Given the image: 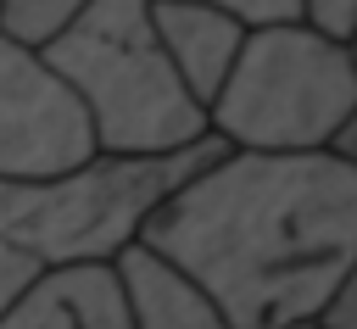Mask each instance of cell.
Masks as SVG:
<instances>
[{
  "label": "cell",
  "instance_id": "cell-1",
  "mask_svg": "<svg viewBox=\"0 0 357 329\" xmlns=\"http://www.w3.org/2000/svg\"><path fill=\"white\" fill-rule=\"evenodd\" d=\"M184 268L229 329H312L357 257V162L223 145L134 229Z\"/></svg>",
  "mask_w": 357,
  "mask_h": 329
},
{
  "label": "cell",
  "instance_id": "cell-2",
  "mask_svg": "<svg viewBox=\"0 0 357 329\" xmlns=\"http://www.w3.org/2000/svg\"><path fill=\"white\" fill-rule=\"evenodd\" d=\"M39 56L84 100L100 156H167L212 134L151 28V0H84Z\"/></svg>",
  "mask_w": 357,
  "mask_h": 329
},
{
  "label": "cell",
  "instance_id": "cell-3",
  "mask_svg": "<svg viewBox=\"0 0 357 329\" xmlns=\"http://www.w3.org/2000/svg\"><path fill=\"white\" fill-rule=\"evenodd\" d=\"M351 106V45H335L290 17L245 28L218 95L206 100V128L234 151H324Z\"/></svg>",
  "mask_w": 357,
  "mask_h": 329
},
{
  "label": "cell",
  "instance_id": "cell-4",
  "mask_svg": "<svg viewBox=\"0 0 357 329\" xmlns=\"http://www.w3.org/2000/svg\"><path fill=\"white\" fill-rule=\"evenodd\" d=\"M95 128L67 78L0 28V184H50L89 167Z\"/></svg>",
  "mask_w": 357,
  "mask_h": 329
},
{
  "label": "cell",
  "instance_id": "cell-5",
  "mask_svg": "<svg viewBox=\"0 0 357 329\" xmlns=\"http://www.w3.org/2000/svg\"><path fill=\"white\" fill-rule=\"evenodd\" d=\"M0 329H134L112 257L45 262L39 279L11 301Z\"/></svg>",
  "mask_w": 357,
  "mask_h": 329
},
{
  "label": "cell",
  "instance_id": "cell-6",
  "mask_svg": "<svg viewBox=\"0 0 357 329\" xmlns=\"http://www.w3.org/2000/svg\"><path fill=\"white\" fill-rule=\"evenodd\" d=\"M112 268H117L134 329H229L223 312L212 307V296L184 268H173L162 251H151L145 240L128 234L112 251Z\"/></svg>",
  "mask_w": 357,
  "mask_h": 329
},
{
  "label": "cell",
  "instance_id": "cell-7",
  "mask_svg": "<svg viewBox=\"0 0 357 329\" xmlns=\"http://www.w3.org/2000/svg\"><path fill=\"white\" fill-rule=\"evenodd\" d=\"M151 28H156L167 61L178 67L184 89L206 106L245 39V22L218 6H201V0H151Z\"/></svg>",
  "mask_w": 357,
  "mask_h": 329
},
{
  "label": "cell",
  "instance_id": "cell-8",
  "mask_svg": "<svg viewBox=\"0 0 357 329\" xmlns=\"http://www.w3.org/2000/svg\"><path fill=\"white\" fill-rule=\"evenodd\" d=\"M84 0H0V28L22 45H45Z\"/></svg>",
  "mask_w": 357,
  "mask_h": 329
},
{
  "label": "cell",
  "instance_id": "cell-9",
  "mask_svg": "<svg viewBox=\"0 0 357 329\" xmlns=\"http://www.w3.org/2000/svg\"><path fill=\"white\" fill-rule=\"evenodd\" d=\"M45 262H50V257H45L39 245L0 234V318H6V312H11V301L39 279V268H45Z\"/></svg>",
  "mask_w": 357,
  "mask_h": 329
},
{
  "label": "cell",
  "instance_id": "cell-10",
  "mask_svg": "<svg viewBox=\"0 0 357 329\" xmlns=\"http://www.w3.org/2000/svg\"><path fill=\"white\" fill-rule=\"evenodd\" d=\"M296 22H307L312 33H324L335 45H351V33H357V0H296Z\"/></svg>",
  "mask_w": 357,
  "mask_h": 329
},
{
  "label": "cell",
  "instance_id": "cell-11",
  "mask_svg": "<svg viewBox=\"0 0 357 329\" xmlns=\"http://www.w3.org/2000/svg\"><path fill=\"white\" fill-rule=\"evenodd\" d=\"M318 329H357V257H351V268L340 273V284L329 290V301H324V312H318Z\"/></svg>",
  "mask_w": 357,
  "mask_h": 329
},
{
  "label": "cell",
  "instance_id": "cell-12",
  "mask_svg": "<svg viewBox=\"0 0 357 329\" xmlns=\"http://www.w3.org/2000/svg\"><path fill=\"white\" fill-rule=\"evenodd\" d=\"M201 6H218V11L240 17L245 28H262V22H290V17H296V0H201Z\"/></svg>",
  "mask_w": 357,
  "mask_h": 329
},
{
  "label": "cell",
  "instance_id": "cell-13",
  "mask_svg": "<svg viewBox=\"0 0 357 329\" xmlns=\"http://www.w3.org/2000/svg\"><path fill=\"white\" fill-rule=\"evenodd\" d=\"M329 151H340V156H346V162H357V106H351V117H346V123H340V134H335V139H329Z\"/></svg>",
  "mask_w": 357,
  "mask_h": 329
},
{
  "label": "cell",
  "instance_id": "cell-14",
  "mask_svg": "<svg viewBox=\"0 0 357 329\" xmlns=\"http://www.w3.org/2000/svg\"><path fill=\"white\" fill-rule=\"evenodd\" d=\"M351 61H357V33H351Z\"/></svg>",
  "mask_w": 357,
  "mask_h": 329
},
{
  "label": "cell",
  "instance_id": "cell-15",
  "mask_svg": "<svg viewBox=\"0 0 357 329\" xmlns=\"http://www.w3.org/2000/svg\"><path fill=\"white\" fill-rule=\"evenodd\" d=\"M312 329H318V323H312Z\"/></svg>",
  "mask_w": 357,
  "mask_h": 329
}]
</instances>
